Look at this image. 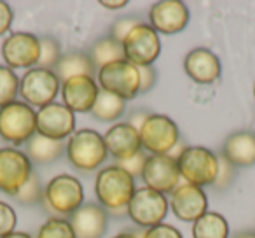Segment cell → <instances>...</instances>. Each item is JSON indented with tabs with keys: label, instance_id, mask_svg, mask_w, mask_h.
I'll list each match as a JSON object with an SVG mask.
<instances>
[{
	"label": "cell",
	"instance_id": "obj_1",
	"mask_svg": "<svg viewBox=\"0 0 255 238\" xmlns=\"http://www.w3.org/2000/svg\"><path fill=\"white\" fill-rule=\"evenodd\" d=\"M135 177L119 165L105 167L98 172L95 181V195L103 209L112 214H128V205L135 195Z\"/></svg>",
	"mask_w": 255,
	"mask_h": 238
},
{
	"label": "cell",
	"instance_id": "obj_2",
	"mask_svg": "<svg viewBox=\"0 0 255 238\" xmlns=\"http://www.w3.org/2000/svg\"><path fill=\"white\" fill-rule=\"evenodd\" d=\"M177 167L180 172V179L187 184L198 186H213L219 172V156L210 149L201 146H189L178 153Z\"/></svg>",
	"mask_w": 255,
	"mask_h": 238
},
{
	"label": "cell",
	"instance_id": "obj_3",
	"mask_svg": "<svg viewBox=\"0 0 255 238\" xmlns=\"http://www.w3.org/2000/svg\"><path fill=\"white\" fill-rule=\"evenodd\" d=\"M65 153H67L70 163L81 172L96 170L109 156L105 142H103V135H100L96 130L91 128L77 130L68 139Z\"/></svg>",
	"mask_w": 255,
	"mask_h": 238
},
{
	"label": "cell",
	"instance_id": "obj_4",
	"mask_svg": "<svg viewBox=\"0 0 255 238\" xmlns=\"http://www.w3.org/2000/svg\"><path fill=\"white\" fill-rule=\"evenodd\" d=\"M37 133V112L25 102H12L0 109V137L21 146Z\"/></svg>",
	"mask_w": 255,
	"mask_h": 238
},
{
	"label": "cell",
	"instance_id": "obj_5",
	"mask_svg": "<svg viewBox=\"0 0 255 238\" xmlns=\"http://www.w3.org/2000/svg\"><path fill=\"white\" fill-rule=\"evenodd\" d=\"M44 202L60 216H72L84 205V188L74 175H54L44 188Z\"/></svg>",
	"mask_w": 255,
	"mask_h": 238
},
{
	"label": "cell",
	"instance_id": "obj_6",
	"mask_svg": "<svg viewBox=\"0 0 255 238\" xmlns=\"http://www.w3.org/2000/svg\"><path fill=\"white\" fill-rule=\"evenodd\" d=\"M98 82L100 89L107 93L126 100H133L140 95V75L138 67L129 63L128 60L112 61L98 70Z\"/></svg>",
	"mask_w": 255,
	"mask_h": 238
},
{
	"label": "cell",
	"instance_id": "obj_7",
	"mask_svg": "<svg viewBox=\"0 0 255 238\" xmlns=\"http://www.w3.org/2000/svg\"><path fill=\"white\" fill-rule=\"evenodd\" d=\"M142 147L150 154H170L178 144L180 132L177 123L164 114H149L138 128Z\"/></svg>",
	"mask_w": 255,
	"mask_h": 238
},
{
	"label": "cell",
	"instance_id": "obj_8",
	"mask_svg": "<svg viewBox=\"0 0 255 238\" xmlns=\"http://www.w3.org/2000/svg\"><path fill=\"white\" fill-rule=\"evenodd\" d=\"M61 89V81L53 70L33 67L19 77V95L30 107H46L54 102L58 91Z\"/></svg>",
	"mask_w": 255,
	"mask_h": 238
},
{
	"label": "cell",
	"instance_id": "obj_9",
	"mask_svg": "<svg viewBox=\"0 0 255 238\" xmlns=\"http://www.w3.org/2000/svg\"><path fill=\"white\" fill-rule=\"evenodd\" d=\"M123 51L124 60L135 67H149L161 54L159 33L149 23H142L135 26L123 40Z\"/></svg>",
	"mask_w": 255,
	"mask_h": 238
},
{
	"label": "cell",
	"instance_id": "obj_10",
	"mask_svg": "<svg viewBox=\"0 0 255 238\" xmlns=\"http://www.w3.org/2000/svg\"><path fill=\"white\" fill-rule=\"evenodd\" d=\"M170 203L163 193H157L150 188H138L128 205V216L136 226L154 228L163 223L166 217Z\"/></svg>",
	"mask_w": 255,
	"mask_h": 238
},
{
	"label": "cell",
	"instance_id": "obj_11",
	"mask_svg": "<svg viewBox=\"0 0 255 238\" xmlns=\"http://www.w3.org/2000/svg\"><path fill=\"white\" fill-rule=\"evenodd\" d=\"M32 174V161L23 151L14 147L0 149V191L14 196Z\"/></svg>",
	"mask_w": 255,
	"mask_h": 238
},
{
	"label": "cell",
	"instance_id": "obj_12",
	"mask_svg": "<svg viewBox=\"0 0 255 238\" xmlns=\"http://www.w3.org/2000/svg\"><path fill=\"white\" fill-rule=\"evenodd\" d=\"M40 44L39 37L30 32H14L2 42V58L5 67L14 68H33L39 61Z\"/></svg>",
	"mask_w": 255,
	"mask_h": 238
},
{
	"label": "cell",
	"instance_id": "obj_13",
	"mask_svg": "<svg viewBox=\"0 0 255 238\" xmlns=\"http://www.w3.org/2000/svg\"><path fill=\"white\" fill-rule=\"evenodd\" d=\"M142 179L145 182V188L163 195L166 193L171 195V191L180 184L177 160L170 154H149L142 172Z\"/></svg>",
	"mask_w": 255,
	"mask_h": 238
},
{
	"label": "cell",
	"instance_id": "obj_14",
	"mask_svg": "<svg viewBox=\"0 0 255 238\" xmlns=\"http://www.w3.org/2000/svg\"><path fill=\"white\" fill-rule=\"evenodd\" d=\"M37 133L47 139H70L75 133V114L63 103H49L37 112Z\"/></svg>",
	"mask_w": 255,
	"mask_h": 238
},
{
	"label": "cell",
	"instance_id": "obj_15",
	"mask_svg": "<svg viewBox=\"0 0 255 238\" xmlns=\"http://www.w3.org/2000/svg\"><path fill=\"white\" fill-rule=\"evenodd\" d=\"M170 209L177 219L184 223H196L203 214L208 212V196L203 188L184 182L171 191Z\"/></svg>",
	"mask_w": 255,
	"mask_h": 238
},
{
	"label": "cell",
	"instance_id": "obj_16",
	"mask_svg": "<svg viewBox=\"0 0 255 238\" xmlns=\"http://www.w3.org/2000/svg\"><path fill=\"white\" fill-rule=\"evenodd\" d=\"M149 25L157 33L175 35L189 23V9L180 0H161L150 7Z\"/></svg>",
	"mask_w": 255,
	"mask_h": 238
},
{
	"label": "cell",
	"instance_id": "obj_17",
	"mask_svg": "<svg viewBox=\"0 0 255 238\" xmlns=\"http://www.w3.org/2000/svg\"><path fill=\"white\" fill-rule=\"evenodd\" d=\"M61 98L63 105L68 107L72 112H91L93 105L96 102V96L100 93L96 79L88 75L70 77L61 82Z\"/></svg>",
	"mask_w": 255,
	"mask_h": 238
},
{
	"label": "cell",
	"instance_id": "obj_18",
	"mask_svg": "<svg viewBox=\"0 0 255 238\" xmlns=\"http://www.w3.org/2000/svg\"><path fill=\"white\" fill-rule=\"evenodd\" d=\"M107 153L117 161H124L133 158L142 151L138 128L131 123H116L103 135Z\"/></svg>",
	"mask_w": 255,
	"mask_h": 238
},
{
	"label": "cell",
	"instance_id": "obj_19",
	"mask_svg": "<svg viewBox=\"0 0 255 238\" xmlns=\"http://www.w3.org/2000/svg\"><path fill=\"white\" fill-rule=\"evenodd\" d=\"M75 238H102L109 226L107 210L98 203H84L70 217Z\"/></svg>",
	"mask_w": 255,
	"mask_h": 238
},
{
	"label": "cell",
	"instance_id": "obj_20",
	"mask_svg": "<svg viewBox=\"0 0 255 238\" xmlns=\"http://www.w3.org/2000/svg\"><path fill=\"white\" fill-rule=\"evenodd\" d=\"M184 70L198 84H212L220 77L222 65L213 51L206 47H196L189 51L184 60Z\"/></svg>",
	"mask_w": 255,
	"mask_h": 238
},
{
	"label": "cell",
	"instance_id": "obj_21",
	"mask_svg": "<svg viewBox=\"0 0 255 238\" xmlns=\"http://www.w3.org/2000/svg\"><path fill=\"white\" fill-rule=\"evenodd\" d=\"M222 156L236 168L255 165V132L240 130L231 133L224 142Z\"/></svg>",
	"mask_w": 255,
	"mask_h": 238
},
{
	"label": "cell",
	"instance_id": "obj_22",
	"mask_svg": "<svg viewBox=\"0 0 255 238\" xmlns=\"http://www.w3.org/2000/svg\"><path fill=\"white\" fill-rule=\"evenodd\" d=\"M53 72L58 75V79L63 82L70 77H79V75L93 77L96 68H95V65H93L91 58L88 56V53L70 51V53L61 54L60 61H58V65L54 67Z\"/></svg>",
	"mask_w": 255,
	"mask_h": 238
},
{
	"label": "cell",
	"instance_id": "obj_23",
	"mask_svg": "<svg viewBox=\"0 0 255 238\" xmlns=\"http://www.w3.org/2000/svg\"><path fill=\"white\" fill-rule=\"evenodd\" d=\"M65 153V144L61 140L47 139L44 135H35L26 142V156L32 163L49 165L53 161L60 160Z\"/></svg>",
	"mask_w": 255,
	"mask_h": 238
},
{
	"label": "cell",
	"instance_id": "obj_24",
	"mask_svg": "<svg viewBox=\"0 0 255 238\" xmlns=\"http://www.w3.org/2000/svg\"><path fill=\"white\" fill-rule=\"evenodd\" d=\"M88 56L91 58L93 65H95L96 72L100 70L105 65L112 63V61H119L124 60V51H123V44L117 42L112 37H103L98 39L88 51Z\"/></svg>",
	"mask_w": 255,
	"mask_h": 238
},
{
	"label": "cell",
	"instance_id": "obj_25",
	"mask_svg": "<svg viewBox=\"0 0 255 238\" xmlns=\"http://www.w3.org/2000/svg\"><path fill=\"white\" fill-rule=\"evenodd\" d=\"M192 237L194 238H227L229 224L226 217L219 212H206L192 223Z\"/></svg>",
	"mask_w": 255,
	"mask_h": 238
},
{
	"label": "cell",
	"instance_id": "obj_26",
	"mask_svg": "<svg viewBox=\"0 0 255 238\" xmlns=\"http://www.w3.org/2000/svg\"><path fill=\"white\" fill-rule=\"evenodd\" d=\"M124 110H126V102L123 98L100 89L95 105L91 109V114L103 123H114L123 116Z\"/></svg>",
	"mask_w": 255,
	"mask_h": 238
},
{
	"label": "cell",
	"instance_id": "obj_27",
	"mask_svg": "<svg viewBox=\"0 0 255 238\" xmlns=\"http://www.w3.org/2000/svg\"><path fill=\"white\" fill-rule=\"evenodd\" d=\"M16 95H19V77L14 70L0 65V109L16 102Z\"/></svg>",
	"mask_w": 255,
	"mask_h": 238
},
{
	"label": "cell",
	"instance_id": "obj_28",
	"mask_svg": "<svg viewBox=\"0 0 255 238\" xmlns=\"http://www.w3.org/2000/svg\"><path fill=\"white\" fill-rule=\"evenodd\" d=\"M40 44V53H39V61H37V67L46 68V70H54V67L58 65L61 58V46L54 37H39Z\"/></svg>",
	"mask_w": 255,
	"mask_h": 238
},
{
	"label": "cell",
	"instance_id": "obj_29",
	"mask_svg": "<svg viewBox=\"0 0 255 238\" xmlns=\"http://www.w3.org/2000/svg\"><path fill=\"white\" fill-rule=\"evenodd\" d=\"M14 200L19 205H37V203L44 202V186L37 177V174L30 175L23 188L14 195Z\"/></svg>",
	"mask_w": 255,
	"mask_h": 238
},
{
	"label": "cell",
	"instance_id": "obj_30",
	"mask_svg": "<svg viewBox=\"0 0 255 238\" xmlns=\"http://www.w3.org/2000/svg\"><path fill=\"white\" fill-rule=\"evenodd\" d=\"M37 238H75L70 221L51 217L37 231Z\"/></svg>",
	"mask_w": 255,
	"mask_h": 238
},
{
	"label": "cell",
	"instance_id": "obj_31",
	"mask_svg": "<svg viewBox=\"0 0 255 238\" xmlns=\"http://www.w3.org/2000/svg\"><path fill=\"white\" fill-rule=\"evenodd\" d=\"M142 23L143 21L138 16H123V18L116 19V21L112 23V26H110V37L116 39L117 42L123 44V40L128 37V33L131 32L135 26L142 25Z\"/></svg>",
	"mask_w": 255,
	"mask_h": 238
},
{
	"label": "cell",
	"instance_id": "obj_32",
	"mask_svg": "<svg viewBox=\"0 0 255 238\" xmlns=\"http://www.w3.org/2000/svg\"><path fill=\"white\" fill-rule=\"evenodd\" d=\"M234 175H236V167L229 163L226 158L220 154L219 156V172H217V179L213 182V188L217 191H224L231 186V182L234 181Z\"/></svg>",
	"mask_w": 255,
	"mask_h": 238
},
{
	"label": "cell",
	"instance_id": "obj_33",
	"mask_svg": "<svg viewBox=\"0 0 255 238\" xmlns=\"http://www.w3.org/2000/svg\"><path fill=\"white\" fill-rule=\"evenodd\" d=\"M16 224H18V216L14 209L9 203L0 202V238L12 233L16 230Z\"/></svg>",
	"mask_w": 255,
	"mask_h": 238
},
{
	"label": "cell",
	"instance_id": "obj_34",
	"mask_svg": "<svg viewBox=\"0 0 255 238\" xmlns=\"http://www.w3.org/2000/svg\"><path fill=\"white\" fill-rule=\"evenodd\" d=\"M145 161H147V156L143 154V151H140V153L135 154L133 158H128V160H124V161H117V165H119L123 170H126L131 177H142Z\"/></svg>",
	"mask_w": 255,
	"mask_h": 238
},
{
	"label": "cell",
	"instance_id": "obj_35",
	"mask_svg": "<svg viewBox=\"0 0 255 238\" xmlns=\"http://www.w3.org/2000/svg\"><path fill=\"white\" fill-rule=\"evenodd\" d=\"M142 238H184V237H182V233L175 226L161 223L154 228H149V230L143 233Z\"/></svg>",
	"mask_w": 255,
	"mask_h": 238
},
{
	"label": "cell",
	"instance_id": "obj_36",
	"mask_svg": "<svg viewBox=\"0 0 255 238\" xmlns=\"http://www.w3.org/2000/svg\"><path fill=\"white\" fill-rule=\"evenodd\" d=\"M138 75H140V93L145 95V93H149L156 86L157 72L152 65H149V67H138Z\"/></svg>",
	"mask_w": 255,
	"mask_h": 238
},
{
	"label": "cell",
	"instance_id": "obj_37",
	"mask_svg": "<svg viewBox=\"0 0 255 238\" xmlns=\"http://www.w3.org/2000/svg\"><path fill=\"white\" fill-rule=\"evenodd\" d=\"M12 19H14L12 9L9 7V4H5V2H2V0H0V37L11 30Z\"/></svg>",
	"mask_w": 255,
	"mask_h": 238
},
{
	"label": "cell",
	"instance_id": "obj_38",
	"mask_svg": "<svg viewBox=\"0 0 255 238\" xmlns=\"http://www.w3.org/2000/svg\"><path fill=\"white\" fill-rule=\"evenodd\" d=\"M100 5L105 9H109V11H117V9H123L128 5L126 0H117V2H109V0H102L100 2Z\"/></svg>",
	"mask_w": 255,
	"mask_h": 238
},
{
	"label": "cell",
	"instance_id": "obj_39",
	"mask_svg": "<svg viewBox=\"0 0 255 238\" xmlns=\"http://www.w3.org/2000/svg\"><path fill=\"white\" fill-rule=\"evenodd\" d=\"M4 238H32V237L28 233H25V231H12V233H9Z\"/></svg>",
	"mask_w": 255,
	"mask_h": 238
},
{
	"label": "cell",
	"instance_id": "obj_40",
	"mask_svg": "<svg viewBox=\"0 0 255 238\" xmlns=\"http://www.w3.org/2000/svg\"><path fill=\"white\" fill-rule=\"evenodd\" d=\"M233 238H255V231H240Z\"/></svg>",
	"mask_w": 255,
	"mask_h": 238
},
{
	"label": "cell",
	"instance_id": "obj_41",
	"mask_svg": "<svg viewBox=\"0 0 255 238\" xmlns=\"http://www.w3.org/2000/svg\"><path fill=\"white\" fill-rule=\"evenodd\" d=\"M112 238H136L133 233H119V235H116V237H112Z\"/></svg>",
	"mask_w": 255,
	"mask_h": 238
},
{
	"label": "cell",
	"instance_id": "obj_42",
	"mask_svg": "<svg viewBox=\"0 0 255 238\" xmlns=\"http://www.w3.org/2000/svg\"><path fill=\"white\" fill-rule=\"evenodd\" d=\"M254 96H255V86H254Z\"/></svg>",
	"mask_w": 255,
	"mask_h": 238
}]
</instances>
